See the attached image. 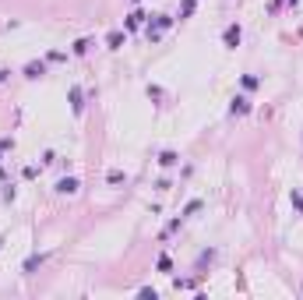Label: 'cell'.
I'll return each instance as SVG.
<instances>
[{
  "label": "cell",
  "mask_w": 303,
  "mask_h": 300,
  "mask_svg": "<svg viewBox=\"0 0 303 300\" xmlns=\"http://www.w3.org/2000/svg\"><path fill=\"white\" fill-rule=\"evenodd\" d=\"M169 25H173V18H169V14H155V18H152V21H148V28H145V35H148V39H152V43H155V39H159V35H162V32H166Z\"/></svg>",
  "instance_id": "cell-1"
},
{
  "label": "cell",
  "mask_w": 303,
  "mask_h": 300,
  "mask_svg": "<svg viewBox=\"0 0 303 300\" xmlns=\"http://www.w3.org/2000/svg\"><path fill=\"white\" fill-rule=\"evenodd\" d=\"M71 113L74 117L85 113V92H81V85H71Z\"/></svg>",
  "instance_id": "cell-2"
},
{
  "label": "cell",
  "mask_w": 303,
  "mask_h": 300,
  "mask_svg": "<svg viewBox=\"0 0 303 300\" xmlns=\"http://www.w3.org/2000/svg\"><path fill=\"white\" fill-rule=\"evenodd\" d=\"M240 39H243V28H240V25H226V32H222V43L229 46V50H236V46H240Z\"/></svg>",
  "instance_id": "cell-3"
},
{
  "label": "cell",
  "mask_w": 303,
  "mask_h": 300,
  "mask_svg": "<svg viewBox=\"0 0 303 300\" xmlns=\"http://www.w3.org/2000/svg\"><path fill=\"white\" fill-rule=\"evenodd\" d=\"M229 113H233V117L250 113V99H247V96H233V102H229Z\"/></svg>",
  "instance_id": "cell-4"
},
{
  "label": "cell",
  "mask_w": 303,
  "mask_h": 300,
  "mask_svg": "<svg viewBox=\"0 0 303 300\" xmlns=\"http://www.w3.org/2000/svg\"><path fill=\"white\" fill-rule=\"evenodd\" d=\"M43 74H46V64H43V60H28V64H25V78L35 82V78H43Z\"/></svg>",
  "instance_id": "cell-5"
},
{
  "label": "cell",
  "mask_w": 303,
  "mask_h": 300,
  "mask_svg": "<svg viewBox=\"0 0 303 300\" xmlns=\"http://www.w3.org/2000/svg\"><path fill=\"white\" fill-rule=\"evenodd\" d=\"M78 187H81V184L74 180V177H60V180H57V191H60V195H78Z\"/></svg>",
  "instance_id": "cell-6"
},
{
  "label": "cell",
  "mask_w": 303,
  "mask_h": 300,
  "mask_svg": "<svg viewBox=\"0 0 303 300\" xmlns=\"http://www.w3.org/2000/svg\"><path fill=\"white\" fill-rule=\"evenodd\" d=\"M124 43H127V32H120V28H113V32L106 35V46H109V50H120Z\"/></svg>",
  "instance_id": "cell-7"
},
{
  "label": "cell",
  "mask_w": 303,
  "mask_h": 300,
  "mask_svg": "<svg viewBox=\"0 0 303 300\" xmlns=\"http://www.w3.org/2000/svg\"><path fill=\"white\" fill-rule=\"evenodd\" d=\"M145 18H148L145 11H131V14H127V21H124V25H127V32H134V28H141V21H145Z\"/></svg>",
  "instance_id": "cell-8"
},
{
  "label": "cell",
  "mask_w": 303,
  "mask_h": 300,
  "mask_svg": "<svg viewBox=\"0 0 303 300\" xmlns=\"http://www.w3.org/2000/svg\"><path fill=\"white\" fill-rule=\"evenodd\" d=\"M43 261H46V254H32V258L25 261V276H32L35 269H39V265H43Z\"/></svg>",
  "instance_id": "cell-9"
},
{
  "label": "cell",
  "mask_w": 303,
  "mask_h": 300,
  "mask_svg": "<svg viewBox=\"0 0 303 300\" xmlns=\"http://www.w3.org/2000/svg\"><path fill=\"white\" fill-rule=\"evenodd\" d=\"M240 85H243L247 92H254V89L261 85V78H257V74H243V78H240Z\"/></svg>",
  "instance_id": "cell-10"
},
{
  "label": "cell",
  "mask_w": 303,
  "mask_h": 300,
  "mask_svg": "<svg viewBox=\"0 0 303 300\" xmlns=\"http://www.w3.org/2000/svg\"><path fill=\"white\" fill-rule=\"evenodd\" d=\"M194 212H201V198H194V201H187V205H183V212H180V215H183V219H187V215H194Z\"/></svg>",
  "instance_id": "cell-11"
},
{
  "label": "cell",
  "mask_w": 303,
  "mask_h": 300,
  "mask_svg": "<svg viewBox=\"0 0 303 300\" xmlns=\"http://www.w3.org/2000/svg\"><path fill=\"white\" fill-rule=\"evenodd\" d=\"M176 163H180L176 152H162V156H159V166H176Z\"/></svg>",
  "instance_id": "cell-12"
},
{
  "label": "cell",
  "mask_w": 303,
  "mask_h": 300,
  "mask_svg": "<svg viewBox=\"0 0 303 300\" xmlns=\"http://www.w3.org/2000/svg\"><path fill=\"white\" fill-rule=\"evenodd\" d=\"M88 46H92V39H78V43H74L71 50H74V53H78V57H81V53H88Z\"/></svg>",
  "instance_id": "cell-13"
},
{
  "label": "cell",
  "mask_w": 303,
  "mask_h": 300,
  "mask_svg": "<svg viewBox=\"0 0 303 300\" xmlns=\"http://www.w3.org/2000/svg\"><path fill=\"white\" fill-rule=\"evenodd\" d=\"M194 14V0H183L180 4V18H191Z\"/></svg>",
  "instance_id": "cell-14"
},
{
  "label": "cell",
  "mask_w": 303,
  "mask_h": 300,
  "mask_svg": "<svg viewBox=\"0 0 303 300\" xmlns=\"http://www.w3.org/2000/svg\"><path fill=\"white\" fill-rule=\"evenodd\" d=\"M293 208H296V212H303V191H300V187L293 191Z\"/></svg>",
  "instance_id": "cell-15"
},
{
  "label": "cell",
  "mask_w": 303,
  "mask_h": 300,
  "mask_svg": "<svg viewBox=\"0 0 303 300\" xmlns=\"http://www.w3.org/2000/svg\"><path fill=\"white\" fill-rule=\"evenodd\" d=\"M173 269V261H169V254H159V272H169Z\"/></svg>",
  "instance_id": "cell-16"
},
{
  "label": "cell",
  "mask_w": 303,
  "mask_h": 300,
  "mask_svg": "<svg viewBox=\"0 0 303 300\" xmlns=\"http://www.w3.org/2000/svg\"><path fill=\"white\" fill-rule=\"evenodd\" d=\"M106 180H109V184H124V173H120V170H109Z\"/></svg>",
  "instance_id": "cell-17"
},
{
  "label": "cell",
  "mask_w": 303,
  "mask_h": 300,
  "mask_svg": "<svg viewBox=\"0 0 303 300\" xmlns=\"http://www.w3.org/2000/svg\"><path fill=\"white\" fill-rule=\"evenodd\" d=\"M46 60H53V64H57V60H67V53H60V50H53V53H46Z\"/></svg>",
  "instance_id": "cell-18"
},
{
  "label": "cell",
  "mask_w": 303,
  "mask_h": 300,
  "mask_svg": "<svg viewBox=\"0 0 303 300\" xmlns=\"http://www.w3.org/2000/svg\"><path fill=\"white\" fill-rule=\"evenodd\" d=\"M4 78H7V71H4V67H0V82H4Z\"/></svg>",
  "instance_id": "cell-19"
},
{
  "label": "cell",
  "mask_w": 303,
  "mask_h": 300,
  "mask_svg": "<svg viewBox=\"0 0 303 300\" xmlns=\"http://www.w3.org/2000/svg\"><path fill=\"white\" fill-rule=\"evenodd\" d=\"M0 177H4V170H0Z\"/></svg>",
  "instance_id": "cell-20"
},
{
  "label": "cell",
  "mask_w": 303,
  "mask_h": 300,
  "mask_svg": "<svg viewBox=\"0 0 303 300\" xmlns=\"http://www.w3.org/2000/svg\"><path fill=\"white\" fill-rule=\"evenodd\" d=\"M134 4H141V0H134Z\"/></svg>",
  "instance_id": "cell-21"
}]
</instances>
